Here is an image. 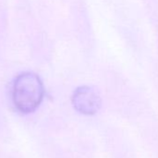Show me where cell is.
<instances>
[{"label":"cell","mask_w":158,"mask_h":158,"mask_svg":"<svg viewBox=\"0 0 158 158\" xmlns=\"http://www.w3.org/2000/svg\"><path fill=\"white\" fill-rule=\"evenodd\" d=\"M44 85L40 77L33 72H24L17 75L11 89V100L15 108L23 114L36 110L43 101Z\"/></svg>","instance_id":"6da1fadb"},{"label":"cell","mask_w":158,"mask_h":158,"mask_svg":"<svg viewBox=\"0 0 158 158\" xmlns=\"http://www.w3.org/2000/svg\"><path fill=\"white\" fill-rule=\"evenodd\" d=\"M72 103L74 109L79 113L90 115L100 110L102 99L100 94L93 88L84 86L74 90L72 96Z\"/></svg>","instance_id":"7a4b0ae2"}]
</instances>
